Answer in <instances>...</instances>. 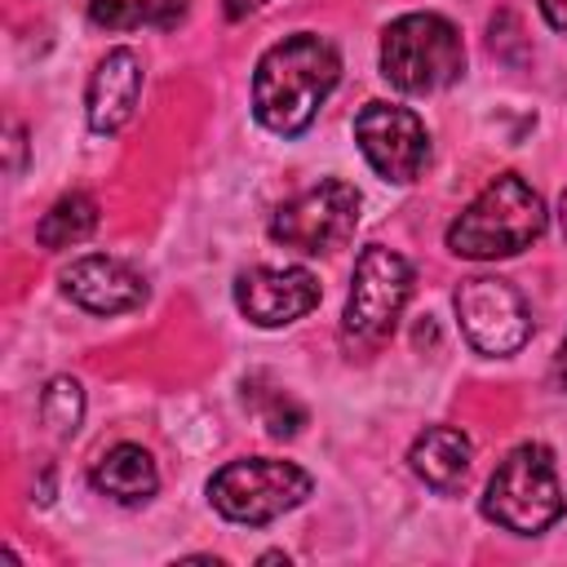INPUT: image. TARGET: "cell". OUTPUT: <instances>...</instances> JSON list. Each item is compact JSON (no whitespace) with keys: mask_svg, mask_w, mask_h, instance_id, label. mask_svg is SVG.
I'll list each match as a JSON object with an SVG mask.
<instances>
[{"mask_svg":"<svg viewBox=\"0 0 567 567\" xmlns=\"http://www.w3.org/2000/svg\"><path fill=\"white\" fill-rule=\"evenodd\" d=\"M89 22L106 31H128V27H142V4L137 0H89Z\"/></svg>","mask_w":567,"mask_h":567,"instance_id":"obj_18","label":"cell"},{"mask_svg":"<svg viewBox=\"0 0 567 567\" xmlns=\"http://www.w3.org/2000/svg\"><path fill=\"white\" fill-rule=\"evenodd\" d=\"M567 509V496L558 487V470H554V452L545 443H518L496 474L487 478L483 492V514L518 536H540L545 527H554Z\"/></svg>","mask_w":567,"mask_h":567,"instance_id":"obj_3","label":"cell"},{"mask_svg":"<svg viewBox=\"0 0 567 567\" xmlns=\"http://www.w3.org/2000/svg\"><path fill=\"white\" fill-rule=\"evenodd\" d=\"M142 4V22L151 27H177L186 18V4L190 0H137Z\"/></svg>","mask_w":567,"mask_h":567,"instance_id":"obj_19","label":"cell"},{"mask_svg":"<svg viewBox=\"0 0 567 567\" xmlns=\"http://www.w3.org/2000/svg\"><path fill=\"white\" fill-rule=\"evenodd\" d=\"M266 0H226V18H244V13H252V9H261Z\"/></svg>","mask_w":567,"mask_h":567,"instance_id":"obj_21","label":"cell"},{"mask_svg":"<svg viewBox=\"0 0 567 567\" xmlns=\"http://www.w3.org/2000/svg\"><path fill=\"white\" fill-rule=\"evenodd\" d=\"M540 230H545V199L518 173H501L447 226V248L470 261H496L532 248Z\"/></svg>","mask_w":567,"mask_h":567,"instance_id":"obj_2","label":"cell"},{"mask_svg":"<svg viewBox=\"0 0 567 567\" xmlns=\"http://www.w3.org/2000/svg\"><path fill=\"white\" fill-rule=\"evenodd\" d=\"M89 483H93L102 496L120 501V505H142V501L155 496L159 470H155V456H151L142 443H115V447H106V452L93 461Z\"/></svg>","mask_w":567,"mask_h":567,"instance_id":"obj_14","label":"cell"},{"mask_svg":"<svg viewBox=\"0 0 567 567\" xmlns=\"http://www.w3.org/2000/svg\"><path fill=\"white\" fill-rule=\"evenodd\" d=\"M142 97V62L133 49H111L97 58L89 89H84V115L93 133H120Z\"/></svg>","mask_w":567,"mask_h":567,"instance_id":"obj_12","label":"cell"},{"mask_svg":"<svg viewBox=\"0 0 567 567\" xmlns=\"http://www.w3.org/2000/svg\"><path fill=\"white\" fill-rule=\"evenodd\" d=\"M452 306H456L465 341L478 354H514L532 337V315H527L523 297L505 279H492V275L461 279Z\"/></svg>","mask_w":567,"mask_h":567,"instance_id":"obj_9","label":"cell"},{"mask_svg":"<svg viewBox=\"0 0 567 567\" xmlns=\"http://www.w3.org/2000/svg\"><path fill=\"white\" fill-rule=\"evenodd\" d=\"M408 297H412V266L399 252L372 244L354 261V279H350L341 328L350 337H359V341H381L385 332H394Z\"/></svg>","mask_w":567,"mask_h":567,"instance_id":"obj_7","label":"cell"},{"mask_svg":"<svg viewBox=\"0 0 567 567\" xmlns=\"http://www.w3.org/2000/svg\"><path fill=\"white\" fill-rule=\"evenodd\" d=\"M235 306L257 328H284L319 306V279L306 266H252L235 279Z\"/></svg>","mask_w":567,"mask_h":567,"instance_id":"obj_10","label":"cell"},{"mask_svg":"<svg viewBox=\"0 0 567 567\" xmlns=\"http://www.w3.org/2000/svg\"><path fill=\"white\" fill-rule=\"evenodd\" d=\"M465 71L461 31L443 13H403L381 35V75L399 93H439Z\"/></svg>","mask_w":567,"mask_h":567,"instance_id":"obj_4","label":"cell"},{"mask_svg":"<svg viewBox=\"0 0 567 567\" xmlns=\"http://www.w3.org/2000/svg\"><path fill=\"white\" fill-rule=\"evenodd\" d=\"M354 142H359L363 159L372 164V173L394 186L416 182L430 164V133H425L421 115L408 106H394V102H368L354 115Z\"/></svg>","mask_w":567,"mask_h":567,"instance_id":"obj_8","label":"cell"},{"mask_svg":"<svg viewBox=\"0 0 567 567\" xmlns=\"http://www.w3.org/2000/svg\"><path fill=\"white\" fill-rule=\"evenodd\" d=\"M554 377H558V385L567 390V337H563V346H558V359H554Z\"/></svg>","mask_w":567,"mask_h":567,"instance_id":"obj_22","label":"cell"},{"mask_svg":"<svg viewBox=\"0 0 567 567\" xmlns=\"http://www.w3.org/2000/svg\"><path fill=\"white\" fill-rule=\"evenodd\" d=\"M341 80V53L315 31H297L270 44L252 71V115L279 137H297L315 124L319 106Z\"/></svg>","mask_w":567,"mask_h":567,"instance_id":"obj_1","label":"cell"},{"mask_svg":"<svg viewBox=\"0 0 567 567\" xmlns=\"http://www.w3.org/2000/svg\"><path fill=\"white\" fill-rule=\"evenodd\" d=\"M470 461H474V443L452 425L421 430L412 439V452H408L412 474L434 492H456L465 483V474H470Z\"/></svg>","mask_w":567,"mask_h":567,"instance_id":"obj_13","label":"cell"},{"mask_svg":"<svg viewBox=\"0 0 567 567\" xmlns=\"http://www.w3.org/2000/svg\"><path fill=\"white\" fill-rule=\"evenodd\" d=\"M540 13L554 31H567V0H540Z\"/></svg>","mask_w":567,"mask_h":567,"instance_id":"obj_20","label":"cell"},{"mask_svg":"<svg viewBox=\"0 0 567 567\" xmlns=\"http://www.w3.org/2000/svg\"><path fill=\"white\" fill-rule=\"evenodd\" d=\"M40 416H44L49 430L75 434V425L84 416V390H80V381L75 377H53L44 385V394H40Z\"/></svg>","mask_w":567,"mask_h":567,"instance_id":"obj_16","label":"cell"},{"mask_svg":"<svg viewBox=\"0 0 567 567\" xmlns=\"http://www.w3.org/2000/svg\"><path fill=\"white\" fill-rule=\"evenodd\" d=\"M257 412H261V421H266V430H270L275 439H292V434L306 425V408H301L292 394H284V390H270Z\"/></svg>","mask_w":567,"mask_h":567,"instance_id":"obj_17","label":"cell"},{"mask_svg":"<svg viewBox=\"0 0 567 567\" xmlns=\"http://www.w3.org/2000/svg\"><path fill=\"white\" fill-rule=\"evenodd\" d=\"M354 226H359V190L341 177H328L275 208L270 239L292 252L319 257V252H337L354 235Z\"/></svg>","mask_w":567,"mask_h":567,"instance_id":"obj_6","label":"cell"},{"mask_svg":"<svg viewBox=\"0 0 567 567\" xmlns=\"http://www.w3.org/2000/svg\"><path fill=\"white\" fill-rule=\"evenodd\" d=\"M93 230H97V199L84 190H71L40 217L35 239H40V248H71V244L89 239Z\"/></svg>","mask_w":567,"mask_h":567,"instance_id":"obj_15","label":"cell"},{"mask_svg":"<svg viewBox=\"0 0 567 567\" xmlns=\"http://www.w3.org/2000/svg\"><path fill=\"white\" fill-rule=\"evenodd\" d=\"M310 474L292 461H275V456H244L221 465L208 478V501L221 518L230 523H248L261 527L288 509H297L310 496Z\"/></svg>","mask_w":567,"mask_h":567,"instance_id":"obj_5","label":"cell"},{"mask_svg":"<svg viewBox=\"0 0 567 567\" xmlns=\"http://www.w3.org/2000/svg\"><path fill=\"white\" fill-rule=\"evenodd\" d=\"M62 292L75 306H84L89 315H124L146 301L142 275L133 266H124L120 257H102V252L75 257L62 270Z\"/></svg>","mask_w":567,"mask_h":567,"instance_id":"obj_11","label":"cell"}]
</instances>
